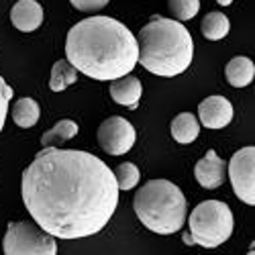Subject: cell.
I'll return each mask as SVG.
<instances>
[{"label": "cell", "instance_id": "6da1fadb", "mask_svg": "<svg viewBox=\"0 0 255 255\" xmlns=\"http://www.w3.org/2000/svg\"><path fill=\"white\" fill-rule=\"evenodd\" d=\"M115 172L80 149L43 147L20 178V196L33 221L55 239L100 233L119 204Z\"/></svg>", "mask_w": 255, "mask_h": 255}, {"label": "cell", "instance_id": "7a4b0ae2", "mask_svg": "<svg viewBox=\"0 0 255 255\" xmlns=\"http://www.w3.org/2000/svg\"><path fill=\"white\" fill-rule=\"evenodd\" d=\"M137 57V37L113 16L84 18L66 39V59L92 80L113 82L131 74Z\"/></svg>", "mask_w": 255, "mask_h": 255}, {"label": "cell", "instance_id": "3957f363", "mask_svg": "<svg viewBox=\"0 0 255 255\" xmlns=\"http://www.w3.org/2000/svg\"><path fill=\"white\" fill-rule=\"evenodd\" d=\"M141 66L161 78L184 74L194 57V41L180 20L153 14L137 37Z\"/></svg>", "mask_w": 255, "mask_h": 255}, {"label": "cell", "instance_id": "277c9868", "mask_svg": "<svg viewBox=\"0 0 255 255\" xmlns=\"http://www.w3.org/2000/svg\"><path fill=\"white\" fill-rule=\"evenodd\" d=\"M133 210L139 221L157 235H174L186 223L188 200L169 180H149L133 198Z\"/></svg>", "mask_w": 255, "mask_h": 255}, {"label": "cell", "instance_id": "5b68a950", "mask_svg": "<svg viewBox=\"0 0 255 255\" xmlns=\"http://www.w3.org/2000/svg\"><path fill=\"white\" fill-rule=\"evenodd\" d=\"M190 233H184L182 241L186 245H200L215 249L229 241L235 231V217L231 208L221 200H204L190 212Z\"/></svg>", "mask_w": 255, "mask_h": 255}, {"label": "cell", "instance_id": "8992f818", "mask_svg": "<svg viewBox=\"0 0 255 255\" xmlns=\"http://www.w3.org/2000/svg\"><path fill=\"white\" fill-rule=\"evenodd\" d=\"M2 251L4 255H55L57 243L55 237L41 227L20 221L8 223L6 235L2 239Z\"/></svg>", "mask_w": 255, "mask_h": 255}, {"label": "cell", "instance_id": "52a82bcc", "mask_svg": "<svg viewBox=\"0 0 255 255\" xmlns=\"http://www.w3.org/2000/svg\"><path fill=\"white\" fill-rule=\"evenodd\" d=\"M227 172L233 184L235 196L253 206L255 204V147H243L231 157Z\"/></svg>", "mask_w": 255, "mask_h": 255}, {"label": "cell", "instance_id": "ba28073f", "mask_svg": "<svg viewBox=\"0 0 255 255\" xmlns=\"http://www.w3.org/2000/svg\"><path fill=\"white\" fill-rule=\"evenodd\" d=\"M98 145L109 155L129 153L135 145V127L123 117H109L98 127Z\"/></svg>", "mask_w": 255, "mask_h": 255}, {"label": "cell", "instance_id": "9c48e42d", "mask_svg": "<svg viewBox=\"0 0 255 255\" xmlns=\"http://www.w3.org/2000/svg\"><path fill=\"white\" fill-rule=\"evenodd\" d=\"M233 104L225 96H208L198 104V123L206 129H223L233 121Z\"/></svg>", "mask_w": 255, "mask_h": 255}, {"label": "cell", "instance_id": "30bf717a", "mask_svg": "<svg viewBox=\"0 0 255 255\" xmlns=\"http://www.w3.org/2000/svg\"><path fill=\"white\" fill-rule=\"evenodd\" d=\"M194 176H196V182L206 188V190H215V188H221L225 184V178H227V163L225 159L219 157L217 151H206V155L196 163L194 167Z\"/></svg>", "mask_w": 255, "mask_h": 255}, {"label": "cell", "instance_id": "8fae6325", "mask_svg": "<svg viewBox=\"0 0 255 255\" xmlns=\"http://www.w3.org/2000/svg\"><path fill=\"white\" fill-rule=\"evenodd\" d=\"M10 23L23 33H33L43 23V8L37 0H18L10 10Z\"/></svg>", "mask_w": 255, "mask_h": 255}, {"label": "cell", "instance_id": "7c38bea8", "mask_svg": "<svg viewBox=\"0 0 255 255\" xmlns=\"http://www.w3.org/2000/svg\"><path fill=\"white\" fill-rule=\"evenodd\" d=\"M141 94H143V86L139 78L127 74V76H121L117 80H113L111 84V98L121 104V106H127V109L135 111L139 106V100H141Z\"/></svg>", "mask_w": 255, "mask_h": 255}, {"label": "cell", "instance_id": "4fadbf2b", "mask_svg": "<svg viewBox=\"0 0 255 255\" xmlns=\"http://www.w3.org/2000/svg\"><path fill=\"white\" fill-rule=\"evenodd\" d=\"M225 76L233 88H245L255 78V63L243 55L233 57L225 68Z\"/></svg>", "mask_w": 255, "mask_h": 255}, {"label": "cell", "instance_id": "5bb4252c", "mask_svg": "<svg viewBox=\"0 0 255 255\" xmlns=\"http://www.w3.org/2000/svg\"><path fill=\"white\" fill-rule=\"evenodd\" d=\"M10 117L14 121L16 127H20V129H31V127L37 125L39 117H41V109H39V102L25 96L20 98L12 104L10 109Z\"/></svg>", "mask_w": 255, "mask_h": 255}, {"label": "cell", "instance_id": "9a60e30c", "mask_svg": "<svg viewBox=\"0 0 255 255\" xmlns=\"http://www.w3.org/2000/svg\"><path fill=\"white\" fill-rule=\"evenodd\" d=\"M172 137L182 143V145H188L196 141L198 133H200V123H198V117H194L192 113H180L174 121H172Z\"/></svg>", "mask_w": 255, "mask_h": 255}, {"label": "cell", "instance_id": "2e32d148", "mask_svg": "<svg viewBox=\"0 0 255 255\" xmlns=\"http://www.w3.org/2000/svg\"><path fill=\"white\" fill-rule=\"evenodd\" d=\"M80 131L78 123L74 121H59L55 127H51L49 131L43 133V137H41V145L43 147H59L63 143H68L70 139H74Z\"/></svg>", "mask_w": 255, "mask_h": 255}, {"label": "cell", "instance_id": "e0dca14e", "mask_svg": "<svg viewBox=\"0 0 255 255\" xmlns=\"http://www.w3.org/2000/svg\"><path fill=\"white\" fill-rule=\"evenodd\" d=\"M229 29H231V23H229L227 14H223L219 10L208 12L202 18V27H200L204 39H208V41H221V39H225L229 35Z\"/></svg>", "mask_w": 255, "mask_h": 255}, {"label": "cell", "instance_id": "ac0fdd59", "mask_svg": "<svg viewBox=\"0 0 255 255\" xmlns=\"http://www.w3.org/2000/svg\"><path fill=\"white\" fill-rule=\"evenodd\" d=\"M76 80H78V70L72 66L68 59H59V61L53 63L51 78H49V88H51L53 92L66 90L68 86H72Z\"/></svg>", "mask_w": 255, "mask_h": 255}, {"label": "cell", "instance_id": "d6986e66", "mask_svg": "<svg viewBox=\"0 0 255 255\" xmlns=\"http://www.w3.org/2000/svg\"><path fill=\"white\" fill-rule=\"evenodd\" d=\"M169 12L176 16V20L184 23V20L194 18L200 10V0H167Z\"/></svg>", "mask_w": 255, "mask_h": 255}, {"label": "cell", "instance_id": "ffe728a7", "mask_svg": "<svg viewBox=\"0 0 255 255\" xmlns=\"http://www.w3.org/2000/svg\"><path fill=\"white\" fill-rule=\"evenodd\" d=\"M115 178H117V184H119V190H133L139 180H141V174H139V169L135 163L131 161H125L117 167V172H115Z\"/></svg>", "mask_w": 255, "mask_h": 255}, {"label": "cell", "instance_id": "44dd1931", "mask_svg": "<svg viewBox=\"0 0 255 255\" xmlns=\"http://www.w3.org/2000/svg\"><path fill=\"white\" fill-rule=\"evenodd\" d=\"M12 100V88L6 84V80L0 76V133L4 129L6 115H8V102Z\"/></svg>", "mask_w": 255, "mask_h": 255}, {"label": "cell", "instance_id": "7402d4cb", "mask_svg": "<svg viewBox=\"0 0 255 255\" xmlns=\"http://www.w3.org/2000/svg\"><path fill=\"white\" fill-rule=\"evenodd\" d=\"M72 6L76 10H82V12H98L102 10L111 0H70Z\"/></svg>", "mask_w": 255, "mask_h": 255}, {"label": "cell", "instance_id": "603a6c76", "mask_svg": "<svg viewBox=\"0 0 255 255\" xmlns=\"http://www.w3.org/2000/svg\"><path fill=\"white\" fill-rule=\"evenodd\" d=\"M217 2H219V4H223V6H229V4L233 2V0H217Z\"/></svg>", "mask_w": 255, "mask_h": 255}]
</instances>
